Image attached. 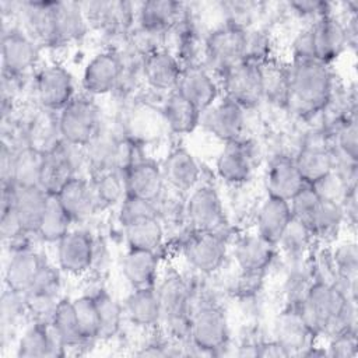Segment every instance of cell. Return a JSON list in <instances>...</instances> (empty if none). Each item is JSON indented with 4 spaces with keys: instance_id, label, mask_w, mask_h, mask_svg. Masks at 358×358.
<instances>
[{
    "instance_id": "1",
    "label": "cell",
    "mask_w": 358,
    "mask_h": 358,
    "mask_svg": "<svg viewBox=\"0 0 358 358\" xmlns=\"http://www.w3.org/2000/svg\"><path fill=\"white\" fill-rule=\"evenodd\" d=\"M296 306L315 336L324 333L333 337L345 330L355 331V299L333 282L316 280Z\"/></svg>"
},
{
    "instance_id": "2",
    "label": "cell",
    "mask_w": 358,
    "mask_h": 358,
    "mask_svg": "<svg viewBox=\"0 0 358 358\" xmlns=\"http://www.w3.org/2000/svg\"><path fill=\"white\" fill-rule=\"evenodd\" d=\"M288 69L287 108L302 117L323 110L333 98V76L329 64L316 59H294Z\"/></svg>"
},
{
    "instance_id": "3",
    "label": "cell",
    "mask_w": 358,
    "mask_h": 358,
    "mask_svg": "<svg viewBox=\"0 0 358 358\" xmlns=\"http://www.w3.org/2000/svg\"><path fill=\"white\" fill-rule=\"evenodd\" d=\"M161 320L168 331L178 337H189L190 331V288L178 274H169L157 288Z\"/></svg>"
},
{
    "instance_id": "4",
    "label": "cell",
    "mask_w": 358,
    "mask_h": 358,
    "mask_svg": "<svg viewBox=\"0 0 358 358\" xmlns=\"http://www.w3.org/2000/svg\"><path fill=\"white\" fill-rule=\"evenodd\" d=\"M62 140L69 145L85 147L99 131V112L87 96H73L57 117Z\"/></svg>"
},
{
    "instance_id": "5",
    "label": "cell",
    "mask_w": 358,
    "mask_h": 358,
    "mask_svg": "<svg viewBox=\"0 0 358 358\" xmlns=\"http://www.w3.org/2000/svg\"><path fill=\"white\" fill-rule=\"evenodd\" d=\"M246 29L228 22L214 29L204 41V62L208 71L224 74L228 69L243 62Z\"/></svg>"
},
{
    "instance_id": "6",
    "label": "cell",
    "mask_w": 358,
    "mask_h": 358,
    "mask_svg": "<svg viewBox=\"0 0 358 358\" xmlns=\"http://www.w3.org/2000/svg\"><path fill=\"white\" fill-rule=\"evenodd\" d=\"M189 338L194 348L201 352L214 354L222 348L229 338L225 313L215 305L199 306L190 315Z\"/></svg>"
},
{
    "instance_id": "7",
    "label": "cell",
    "mask_w": 358,
    "mask_h": 358,
    "mask_svg": "<svg viewBox=\"0 0 358 358\" xmlns=\"http://www.w3.org/2000/svg\"><path fill=\"white\" fill-rule=\"evenodd\" d=\"M186 217L194 232L222 235L227 221L221 200L214 187L203 185L194 189L186 203Z\"/></svg>"
},
{
    "instance_id": "8",
    "label": "cell",
    "mask_w": 358,
    "mask_h": 358,
    "mask_svg": "<svg viewBox=\"0 0 358 358\" xmlns=\"http://www.w3.org/2000/svg\"><path fill=\"white\" fill-rule=\"evenodd\" d=\"M222 78L225 91L224 96L236 102L243 109L253 108L263 99L259 64L243 60L228 69L222 74Z\"/></svg>"
},
{
    "instance_id": "9",
    "label": "cell",
    "mask_w": 358,
    "mask_h": 358,
    "mask_svg": "<svg viewBox=\"0 0 358 358\" xmlns=\"http://www.w3.org/2000/svg\"><path fill=\"white\" fill-rule=\"evenodd\" d=\"M35 92L46 110H62L74 96L71 74L59 64L43 67L35 77Z\"/></svg>"
},
{
    "instance_id": "10",
    "label": "cell",
    "mask_w": 358,
    "mask_h": 358,
    "mask_svg": "<svg viewBox=\"0 0 358 358\" xmlns=\"http://www.w3.org/2000/svg\"><path fill=\"white\" fill-rule=\"evenodd\" d=\"M124 71L122 57L112 50L95 55L84 69L83 88L90 95H103L115 90Z\"/></svg>"
},
{
    "instance_id": "11",
    "label": "cell",
    "mask_w": 358,
    "mask_h": 358,
    "mask_svg": "<svg viewBox=\"0 0 358 358\" xmlns=\"http://www.w3.org/2000/svg\"><path fill=\"white\" fill-rule=\"evenodd\" d=\"M225 252L224 236L214 232L193 231V235H190L183 246L186 260L204 274H211L221 267Z\"/></svg>"
},
{
    "instance_id": "12",
    "label": "cell",
    "mask_w": 358,
    "mask_h": 358,
    "mask_svg": "<svg viewBox=\"0 0 358 358\" xmlns=\"http://www.w3.org/2000/svg\"><path fill=\"white\" fill-rule=\"evenodd\" d=\"M309 28L313 59L329 64L347 48L344 24L331 13L316 20Z\"/></svg>"
},
{
    "instance_id": "13",
    "label": "cell",
    "mask_w": 358,
    "mask_h": 358,
    "mask_svg": "<svg viewBox=\"0 0 358 358\" xmlns=\"http://www.w3.org/2000/svg\"><path fill=\"white\" fill-rule=\"evenodd\" d=\"M203 123L213 136L225 143L239 140L245 126L243 108L224 96L203 112Z\"/></svg>"
},
{
    "instance_id": "14",
    "label": "cell",
    "mask_w": 358,
    "mask_h": 358,
    "mask_svg": "<svg viewBox=\"0 0 358 358\" xmlns=\"http://www.w3.org/2000/svg\"><path fill=\"white\" fill-rule=\"evenodd\" d=\"M39 46L20 29L11 28L3 34L1 62L3 73L20 76L35 66L39 56Z\"/></svg>"
},
{
    "instance_id": "15",
    "label": "cell",
    "mask_w": 358,
    "mask_h": 358,
    "mask_svg": "<svg viewBox=\"0 0 358 358\" xmlns=\"http://www.w3.org/2000/svg\"><path fill=\"white\" fill-rule=\"evenodd\" d=\"M175 91L192 102L200 113L206 112L218 96V87L211 73L201 64L183 67Z\"/></svg>"
},
{
    "instance_id": "16",
    "label": "cell",
    "mask_w": 358,
    "mask_h": 358,
    "mask_svg": "<svg viewBox=\"0 0 358 358\" xmlns=\"http://www.w3.org/2000/svg\"><path fill=\"white\" fill-rule=\"evenodd\" d=\"M94 259V242L84 231H69L57 242V260L60 268L73 275L87 271Z\"/></svg>"
},
{
    "instance_id": "17",
    "label": "cell",
    "mask_w": 358,
    "mask_h": 358,
    "mask_svg": "<svg viewBox=\"0 0 358 358\" xmlns=\"http://www.w3.org/2000/svg\"><path fill=\"white\" fill-rule=\"evenodd\" d=\"M218 176L232 185L246 182L253 169L252 147L245 140H234L225 143L215 164Z\"/></svg>"
},
{
    "instance_id": "18",
    "label": "cell",
    "mask_w": 358,
    "mask_h": 358,
    "mask_svg": "<svg viewBox=\"0 0 358 358\" xmlns=\"http://www.w3.org/2000/svg\"><path fill=\"white\" fill-rule=\"evenodd\" d=\"M305 185H308L296 168L294 158L287 155L274 157L266 171L267 194L289 201Z\"/></svg>"
},
{
    "instance_id": "19",
    "label": "cell",
    "mask_w": 358,
    "mask_h": 358,
    "mask_svg": "<svg viewBox=\"0 0 358 358\" xmlns=\"http://www.w3.org/2000/svg\"><path fill=\"white\" fill-rule=\"evenodd\" d=\"M126 196L155 201L164 190V176L158 164L151 159H141L124 173Z\"/></svg>"
},
{
    "instance_id": "20",
    "label": "cell",
    "mask_w": 358,
    "mask_h": 358,
    "mask_svg": "<svg viewBox=\"0 0 358 358\" xmlns=\"http://www.w3.org/2000/svg\"><path fill=\"white\" fill-rule=\"evenodd\" d=\"M46 266L48 263L45 259L36 252L31 249L15 250L4 274L7 288L22 295L27 294L34 287Z\"/></svg>"
},
{
    "instance_id": "21",
    "label": "cell",
    "mask_w": 358,
    "mask_h": 358,
    "mask_svg": "<svg viewBox=\"0 0 358 358\" xmlns=\"http://www.w3.org/2000/svg\"><path fill=\"white\" fill-rule=\"evenodd\" d=\"M277 245L268 242L259 234L241 238L235 246V260L243 274L260 275L273 262Z\"/></svg>"
},
{
    "instance_id": "22",
    "label": "cell",
    "mask_w": 358,
    "mask_h": 358,
    "mask_svg": "<svg viewBox=\"0 0 358 358\" xmlns=\"http://www.w3.org/2000/svg\"><path fill=\"white\" fill-rule=\"evenodd\" d=\"M143 74L147 83L155 90L175 91L183 66L176 56L165 49L151 52L143 59Z\"/></svg>"
},
{
    "instance_id": "23",
    "label": "cell",
    "mask_w": 358,
    "mask_h": 358,
    "mask_svg": "<svg viewBox=\"0 0 358 358\" xmlns=\"http://www.w3.org/2000/svg\"><path fill=\"white\" fill-rule=\"evenodd\" d=\"M64 350L50 322L35 320L22 334L17 347V357H62Z\"/></svg>"
},
{
    "instance_id": "24",
    "label": "cell",
    "mask_w": 358,
    "mask_h": 358,
    "mask_svg": "<svg viewBox=\"0 0 358 358\" xmlns=\"http://www.w3.org/2000/svg\"><path fill=\"white\" fill-rule=\"evenodd\" d=\"M294 161L308 185L316 183L334 169V152L319 138L308 140Z\"/></svg>"
},
{
    "instance_id": "25",
    "label": "cell",
    "mask_w": 358,
    "mask_h": 358,
    "mask_svg": "<svg viewBox=\"0 0 358 358\" xmlns=\"http://www.w3.org/2000/svg\"><path fill=\"white\" fill-rule=\"evenodd\" d=\"M186 18L185 6L176 1H145L138 8L140 28L162 35Z\"/></svg>"
},
{
    "instance_id": "26",
    "label": "cell",
    "mask_w": 358,
    "mask_h": 358,
    "mask_svg": "<svg viewBox=\"0 0 358 358\" xmlns=\"http://www.w3.org/2000/svg\"><path fill=\"white\" fill-rule=\"evenodd\" d=\"M164 180L178 192H187L194 187L200 178V168L194 157L185 148L171 151L162 166Z\"/></svg>"
},
{
    "instance_id": "27",
    "label": "cell",
    "mask_w": 358,
    "mask_h": 358,
    "mask_svg": "<svg viewBox=\"0 0 358 358\" xmlns=\"http://www.w3.org/2000/svg\"><path fill=\"white\" fill-rule=\"evenodd\" d=\"M277 341L284 347L288 355H301L312 345L315 334L303 322L298 306H289L280 316L277 324Z\"/></svg>"
},
{
    "instance_id": "28",
    "label": "cell",
    "mask_w": 358,
    "mask_h": 358,
    "mask_svg": "<svg viewBox=\"0 0 358 358\" xmlns=\"http://www.w3.org/2000/svg\"><path fill=\"white\" fill-rule=\"evenodd\" d=\"M74 176V164L63 143L45 154L39 187H42L48 194L56 196Z\"/></svg>"
},
{
    "instance_id": "29",
    "label": "cell",
    "mask_w": 358,
    "mask_h": 358,
    "mask_svg": "<svg viewBox=\"0 0 358 358\" xmlns=\"http://www.w3.org/2000/svg\"><path fill=\"white\" fill-rule=\"evenodd\" d=\"M291 221L289 201L267 196L257 213V234L277 245Z\"/></svg>"
},
{
    "instance_id": "30",
    "label": "cell",
    "mask_w": 358,
    "mask_h": 358,
    "mask_svg": "<svg viewBox=\"0 0 358 358\" xmlns=\"http://www.w3.org/2000/svg\"><path fill=\"white\" fill-rule=\"evenodd\" d=\"M56 1H31L25 4V25L27 35L39 46H55L56 43V22H55Z\"/></svg>"
},
{
    "instance_id": "31",
    "label": "cell",
    "mask_w": 358,
    "mask_h": 358,
    "mask_svg": "<svg viewBox=\"0 0 358 358\" xmlns=\"http://www.w3.org/2000/svg\"><path fill=\"white\" fill-rule=\"evenodd\" d=\"M49 194L39 186H17L14 208L28 234H36L48 206Z\"/></svg>"
},
{
    "instance_id": "32",
    "label": "cell",
    "mask_w": 358,
    "mask_h": 358,
    "mask_svg": "<svg viewBox=\"0 0 358 358\" xmlns=\"http://www.w3.org/2000/svg\"><path fill=\"white\" fill-rule=\"evenodd\" d=\"M157 271V252L129 248V252L123 259V274L133 289L154 288Z\"/></svg>"
},
{
    "instance_id": "33",
    "label": "cell",
    "mask_w": 358,
    "mask_h": 358,
    "mask_svg": "<svg viewBox=\"0 0 358 358\" xmlns=\"http://www.w3.org/2000/svg\"><path fill=\"white\" fill-rule=\"evenodd\" d=\"M56 197L73 221H83L98 208L91 183L78 176L67 182Z\"/></svg>"
},
{
    "instance_id": "34",
    "label": "cell",
    "mask_w": 358,
    "mask_h": 358,
    "mask_svg": "<svg viewBox=\"0 0 358 358\" xmlns=\"http://www.w3.org/2000/svg\"><path fill=\"white\" fill-rule=\"evenodd\" d=\"M124 238L130 249L157 252L162 245L164 229L158 215L137 217L123 222Z\"/></svg>"
},
{
    "instance_id": "35",
    "label": "cell",
    "mask_w": 358,
    "mask_h": 358,
    "mask_svg": "<svg viewBox=\"0 0 358 358\" xmlns=\"http://www.w3.org/2000/svg\"><path fill=\"white\" fill-rule=\"evenodd\" d=\"M162 115L173 133L186 134L196 129L200 120L199 109L178 91H171L165 99Z\"/></svg>"
},
{
    "instance_id": "36",
    "label": "cell",
    "mask_w": 358,
    "mask_h": 358,
    "mask_svg": "<svg viewBox=\"0 0 358 358\" xmlns=\"http://www.w3.org/2000/svg\"><path fill=\"white\" fill-rule=\"evenodd\" d=\"M124 312L131 323L151 327L159 323L161 312L155 288L133 289L124 303Z\"/></svg>"
},
{
    "instance_id": "37",
    "label": "cell",
    "mask_w": 358,
    "mask_h": 358,
    "mask_svg": "<svg viewBox=\"0 0 358 358\" xmlns=\"http://www.w3.org/2000/svg\"><path fill=\"white\" fill-rule=\"evenodd\" d=\"M50 326L63 343L64 348L85 347L87 344L91 343L85 340L80 331L71 299L60 298L52 315Z\"/></svg>"
},
{
    "instance_id": "38",
    "label": "cell",
    "mask_w": 358,
    "mask_h": 358,
    "mask_svg": "<svg viewBox=\"0 0 358 358\" xmlns=\"http://www.w3.org/2000/svg\"><path fill=\"white\" fill-rule=\"evenodd\" d=\"M262 77L263 99L266 98L271 103L287 106L288 99V84H289V69L271 57L264 63L259 64Z\"/></svg>"
},
{
    "instance_id": "39",
    "label": "cell",
    "mask_w": 358,
    "mask_h": 358,
    "mask_svg": "<svg viewBox=\"0 0 358 358\" xmlns=\"http://www.w3.org/2000/svg\"><path fill=\"white\" fill-rule=\"evenodd\" d=\"M90 18L101 28L113 34L124 32L133 21V10L129 3L108 1L90 3Z\"/></svg>"
},
{
    "instance_id": "40",
    "label": "cell",
    "mask_w": 358,
    "mask_h": 358,
    "mask_svg": "<svg viewBox=\"0 0 358 358\" xmlns=\"http://www.w3.org/2000/svg\"><path fill=\"white\" fill-rule=\"evenodd\" d=\"M55 22H56V43H66L78 39L85 32V18L76 3L55 4Z\"/></svg>"
},
{
    "instance_id": "41",
    "label": "cell",
    "mask_w": 358,
    "mask_h": 358,
    "mask_svg": "<svg viewBox=\"0 0 358 358\" xmlns=\"http://www.w3.org/2000/svg\"><path fill=\"white\" fill-rule=\"evenodd\" d=\"M71 222V217L63 208L57 197L49 194L48 206L36 235L46 242H59L70 231Z\"/></svg>"
},
{
    "instance_id": "42",
    "label": "cell",
    "mask_w": 358,
    "mask_h": 358,
    "mask_svg": "<svg viewBox=\"0 0 358 358\" xmlns=\"http://www.w3.org/2000/svg\"><path fill=\"white\" fill-rule=\"evenodd\" d=\"M45 152L25 145L14 155L13 182L17 186H39Z\"/></svg>"
},
{
    "instance_id": "43",
    "label": "cell",
    "mask_w": 358,
    "mask_h": 358,
    "mask_svg": "<svg viewBox=\"0 0 358 358\" xmlns=\"http://www.w3.org/2000/svg\"><path fill=\"white\" fill-rule=\"evenodd\" d=\"M96 207L112 206L117 203L122 196H126L124 175L115 169L99 171L91 183Z\"/></svg>"
},
{
    "instance_id": "44",
    "label": "cell",
    "mask_w": 358,
    "mask_h": 358,
    "mask_svg": "<svg viewBox=\"0 0 358 358\" xmlns=\"http://www.w3.org/2000/svg\"><path fill=\"white\" fill-rule=\"evenodd\" d=\"M98 308L99 315V336L98 340H108L112 338L119 327L122 320V306L119 302L105 289L96 291V294L92 295Z\"/></svg>"
},
{
    "instance_id": "45",
    "label": "cell",
    "mask_w": 358,
    "mask_h": 358,
    "mask_svg": "<svg viewBox=\"0 0 358 358\" xmlns=\"http://www.w3.org/2000/svg\"><path fill=\"white\" fill-rule=\"evenodd\" d=\"M343 218H344V211L340 204L322 199L319 208L309 227V232L312 234V236L327 239L334 234H337V229Z\"/></svg>"
},
{
    "instance_id": "46",
    "label": "cell",
    "mask_w": 358,
    "mask_h": 358,
    "mask_svg": "<svg viewBox=\"0 0 358 358\" xmlns=\"http://www.w3.org/2000/svg\"><path fill=\"white\" fill-rule=\"evenodd\" d=\"M73 306L77 323L83 337L88 341L98 340L99 336V315L95 299L92 295H83L73 299Z\"/></svg>"
},
{
    "instance_id": "47",
    "label": "cell",
    "mask_w": 358,
    "mask_h": 358,
    "mask_svg": "<svg viewBox=\"0 0 358 358\" xmlns=\"http://www.w3.org/2000/svg\"><path fill=\"white\" fill-rule=\"evenodd\" d=\"M322 199L310 185H305L291 200L289 207L292 218L301 222L308 231L312 224V220L319 208Z\"/></svg>"
},
{
    "instance_id": "48",
    "label": "cell",
    "mask_w": 358,
    "mask_h": 358,
    "mask_svg": "<svg viewBox=\"0 0 358 358\" xmlns=\"http://www.w3.org/2000/svg\"><path fill=\"white\" fill-rule=\"evenodd\" d=\"M310 238H313L312 234L301 222L292 218V221L284 231L281 239L278 241L277 246L280 245L282 250L294 260H299L303 256L305 250L308 249Z\"/></svg>"
},
{
    "instance_id": "49",
    "label": "cell",
    "mask_w": 358,
    "mask_h": 358,
    "mask_svg": "<svg viewBox=\"0 0 358 358\" xmlns=\"http://www.w3.org/2000/svg\"><path fill=\"white\" fill-rule=\"evenodd\" d=\"M357 117L355 112L351 115H347L336 129V141L338 151L352 159L357 161Z\"/></svg>"
},
{
    "instance_id": "50",
    "label": "cell",
    "mask_w": 358,
    "mask_h": 358,
    "mask_svg": "<svg viewBox=\"0 0 358 358\" xmlns=\"http://www.w3.org/2000/svg\"><path fill=\"white\" fill-rule=\"evenodd\" d=\"M270 56V39L263 31H246L243 60L255 64H262L268 60Z\"/></svg>"
},
{
    "instance_id": "51",
    "label": "cell",
    "mask_w": 358,
    "mask_h": 358,
    "mask_svg": "<svg viewBox=\"0 0 358 358\" xmlns=\"http://www.w3.org/2000/svg\"><path fill=\"white\" fill-rule=\"evenodd\" d=\"M0 235L3 241L15 243L20 242L24 236L28 235V232L24 229L18 214L13 207L1 210V218H0Z\"/></svg>"
},
{
    "instance_id": "52",
    "label": "cell",
    "mask_w": 358,
    "mask_h": 358,
    "mask_svg": "<svg viewBox=\"0 0 358 358\" xmlns=\"http://www.w3.org/2000/svg\"><path fill=\"white\" fill-rule=\"evenodd\" d=\"M329 357L351 358L357 355V333L352 330L341 331L331 337L327 347Z\"/></svg>"
},
{
    "instance_id": "53",
    "label": "cell",
    "mask_w": 358,
    "mask_h": 358,
    "mask_svg": "<svg viewBox=\"0 0 358 358\" xmlns=\"http://www.w3.org/2000/svg\"><path fill=\"white\" fill-rule=\"evenodd\" d=\"M291 7L302 15H313L315 21L330 13L329 4L323 1H292Z\"/></svg>"
},
{
    "instance_id": "54",
    "label": "cell",
    "mask_w": 358,
    "mask_h": 358,
    "mask_svg": "<svg viewBox=\"0 0 358 358\" xmlns=\"http://www.w3.org/2000/svg\"><path fill=\"white\" fill-rule=\"evenodd\" d=\"M256 355L260 357H288L284 347L275 340L271 343H264L256 347Z\"/></svg>"
}]
</instances>
